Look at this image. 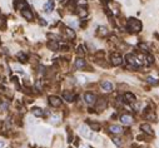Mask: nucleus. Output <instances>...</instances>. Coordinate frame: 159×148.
<instances>
[{"instance_id": "nucleus-1", "label": "nucleus", "mask_w": 159, "mask_h": 148, "mask_svg": "<svg viewBox=\"0 0 159 148\" xmlns=\"http://www.w3.org/2000/svg\"><path fill=\"white\" fill-rule=\"evenodd\" d=\"M126 29L129 33H139L142 30V23L140 20H138L135 18H129L126 22Z\"/></svg>"}, {"instance_id": "nucleus-2", "label": "nucleus", "mask_w": 159, "mask_h": 148, "mask_svg": "<svg viewBox=\"0 0 159 148\" xmlns=\"http://www.w3.org/2000/svg\"><path fill=\"white\" fill-rule=\"evenodd\" d=\"M125 59H126V62H128L132 67H134V68L140 67V62L138 60V58L134 54H128V55L125 57Z\"/></svg>"}, {"instance_id": "nucleus-3", "label": "nucleus", "mask_w": 159, "mask_h": 148, "mask_svg": "<svg viewBox=\"0 0 159 148\" xmlns=\"http://www.w3.org/2000/svg\"><path fill=\"white\" fill-rule=\"evenodd\" d=\"M48 99H49V104L51 105V107L58 108V107H60V105H61V99H60L59 97H56V96H50Z\"/></svg>"}, {"instance_id": "nucleus-4", "label": "nucleus", "mask_w": 159, "mask_h": 148, "mask_svg": "<svg viewBox=\"0 0 159 148\" xmlns=\"http://www.w3.org/2000/svg\"><path fill=\"white\" fill-rule=\"evenodd\" d=\"M110 60H112V64L113 65H120L121 63H123V58H121L120 54H118V53H113L112 58H110Z\"/></svg>"}, {"instance_id": "nucleus-5", "label": "nucleus", "mask_w": 159, "mask_h": 148, "mask_svg": "<svg viewBox=\"0 0 159 148\" xmlns=\"http://www.w3.org/2000/svg\"><path fill=\"white\" fill-rule=\"evenodd\" d=\"M22 12V15L26 19V20H29V22H31V20L34 19V14H33V12L29 9V7L28 8H25V9H23V10H20Z\"/></svg>"}, {"instance_id": "nucleus-6", "label": "nucleus", "mask_w": 159, "mask_h": 148, "mask_svg": "<svg viewBox=\"0 0 159 148\" xmlns=\"http://www.w3.org/2000/svg\"><path fill=\"white\" fill-rule=\"evenodd\" d=\"M84 100H85L87 104L92 105L95 100H97V97H95V94H93V93H85L84 94Z\"/></svg>"}, {"instance_id": "nucleus-7", "label": "nucleus", "mask_w": 159, "mask_h": 148, "mask_svg": "<svg viewBox=\"0 0 159 148\" xmlns=\"http://www.w3.org/2000/svg\"><path fill=\"white\" fill-rule=\"evenodd\" d=\"M100 87H102V89L104 92H107V93H110L113 91V84L108 82V81H103L102 83H100Z\"/></svg>"}, {"instance_id": "nucleus-8", "label": "nucleus", "mask_w": 159, "mask_h": 148, "mask_svg": "<svg viewBox=\"0 0 159 148\" xmlns=\"http://www.w3.org/2000/svg\"><path fill=\"white\" fill-rule=\"evenodd\" d=\"M14 7L18 10H23L25 8H28V3H26V0H15Z\"/></svg>"}, {"instance_id": "nucleus-9", "label": "nucleus", "mask_w": 159, "mask_h": 148, "mask_svg": "<svg viewBox=\"0 0 159 148\" xmlns=\"http://www.w3.org/2000/svg\"><path fill=\"white\" fill-rule=\"evenodd\" d=\"M120 122L123 124H125V126H130L132 123H133V117L129 115V114H123L120 117Z\"/></svg>"}, {"instance_id": "nucleus-10", "label": "nucleus", "mask_w": 159, "mask_h": 148, "mask_svg": "<svg viewBox=\"0 0 159 148\" xmlns=\"http://www.w3.org/2000/svg\"><path fill=\"white\" fill-rule=\"evenodd\" d=\"M79 132H80V134L83 137H85V138H93V134H92V132L89 131L85 126H82L80 128H79Z\"/></svg>"}, {"instance_id": "nucleus-11", "label": "nucleus", "mask_w": 159, "mask_h": 148, "mask_svg": "<svg viewBox=\"0 0 159 148\" xmlns=\"http://www.w3.org/2000/svg\"><path fill=\"white\" fill-rule=\"evenodd\" d=\"M74 65H75L77 69H83V68L87 67V62L82 59V58H77L75 59V63H74Z\"/></svg>"}, {"instance_id": "nucleus-12", "label": "nucleus", "mask_w": 159, "mask_h": 148, "mask_svg": "<svg viewBox=\"0 0 159 148\" xmlns=\"http://www.w3.org/2000/svg\"><path fill=\"white\" fill-rule=\"evenodd\" d=\"M54 10V0H48L44 5V12L45 13H51Z\"/></svg>"}, {"instance_id": "nucleus-13", "label": "nucleus", "mask_w": 159, "mask_h": 148, "mask_svg": "<svg viewBox=\"0 0 159 148\" xmlns=\"http://www.w3.org/2000/svg\"><path fill=\"white\" fill-rule=\"evenodd\" d=\"M109 132L110 133H113V134H120L121 133V127L120 126H116V124H112V126H109Z\"/></svg>"}, {"instance_id": "nucleus-14", "label": "nucleus", "mask_w": 159, "mask_h": 148, "mask_svg": "<svg viewBox=\"0 0 159 148\" xmlns=\"http://www.w3.org/2000/svg\"><path fill=\"white\" fill-rule=\"evenodd\" d=\"M97 35L100 36V38H105L108 35V29L105 26H99L97 29Z\"/></svg>"}, {"instance_id": "nucleus-15", "label": "nucleus", "mask_w": 159, "mask_h": 148, "mask_svg": "<svg viewBox=\"0 0 159 148\" xmlns=\"http://www.w3.org/2000/svg\"><path fill=\"white\" fill-rule=\"evenodd\" d=\"M123 99H124V102H128V103H133L134 100H135V96L133 93H130V92H126L124 96H123Z\"/></svg>"}, {"instance_id": "nucleus-16", "label": "nucleus", "mask_w": 159, "mask_h": 148, "mask_svg": "<svg viewBox=\"0 0 159 148\" xmlns=\"http://www.w3.org/2000/svg\"><path fill=\"white\" fill-rule=\"evenodd\" d=\"M140 129H142L143 132H145V133L153 136V129H152V127L148 124V123H143V124L140 126Z\"/></svg>"}, {"instance_id": "nucleus-17", "label": "nucleus", "mask_w": 159, "mask_h": 148, "mask_svg": "<svg viewBox=\"0 0 159 148\" xmlns=\"http://www.w3.org/2000/svg\"><path fill=\"white\" fill-rule=\"evenodd\" d=\"M63 97H64V99L66 100V102H74V99H75V94L70 93V92H64Z\"/></svg>"}, {"instance_id": "nucleus-18", "label": "nucleus", "mask_w": 159, "mask_h": 148, "mask_svg": "<svg viewBox=\"0 0 159 148\" xmlns=\"http://www.w3.org/2000/svg\"><path fill=\"white\" fill-rule=\"evenodd\" d=\"M48 48L51 49V50H58L60 48V45L56 40H53V41H49V43H48Z\"/></svg>"}, {"instance_id": "nucleus-19", "label": "nucleus", "mask_w": 159, "mask_h": 148, "mask_svg": "<svg viewBox=\"0 0 159 148\" xmlns=\"http://www.w3.org/2000/svg\"><path fill=\"white\" fill-rule=\"evenodd\" d=\"M107 104H108V102L105 99H100V100H98V103H97V109L98 110H103L105 107H107Z\"/></svg>"}, {"instance_id": "nucleus-20", "label": "nucleus", "mask_w": 159, "mask_h": 148, "mask_svg": "<svg viewBox=\"0 0 159 148\" xmlns=\"http://www.w3.org/2000/svg\"><path fill=\"white\" fill-rule=\"evenodd\" d=\"M31 113H33V114L35 115V117H41V115L44 114L43 109H41V108H38V107H35V108L31 109Z\"/></svg>"}, {"instance_id": "nucleus-21", "label": "nucleus", "mask_w": 159, "mask_h": 148, "mask_svg": "<svg viewBox=\"0 0 159 148\" xmlns=\"http://www.w3.org/2000/svg\"><path fill=\"white\" fill-rule=\"evenodd\" d=\"M17 57H18V59H19L20 62H22V63L28 62V57H26V54H25V53H23V52H19Z\"/></svg>"}, {"instance_id": "nucleus-22", "label": "nucleus", "mask_w": 159, "mask_h": 148, "mask_svg": "<svg viewBox=\"0 0 159 148\" xmlns=\"http://www.w3.org/2000/svg\"><path fill=\"white\" fill-rule=\"evenodd\" d=\"M138 48H139L142 52H149V45H148L147 43H139L138 44Z\"/></svg>"}, {"instance_id": "nucleus-23", "label": "nucleus", "mask_w": 159, "mask_h": 148, "mask_svg": "<svg viewBox=\"0 0 159 148\" xmlns=\"http://www.w3.org/2000/svg\"><path fill=\"white\" fill-rule=\"evenodd\" d=\"M147 83H149V84H152V86H158V84H159V82H158V79H155V78H153V77H148V78H147Z\"/></svg>"}, {"instance_id": "nucleus-24", "label": "nucleus", "mask_w": 159, "mask_h": 148, "mask_svg": "<svg viewBox=\"0 0 159 148\" xmlns=\"http://www.w3.org/2000/svg\"><path fill=\"white\" fill-rule=\"evenodd\" d=\"M65 34H66L70 39L75 38V33H74V30H73V29H70V28H65Z\"/></svg>"}, {"instance_id": "nucleus-25", "label": "nucleus", "mask_w": 159, "mask_h": 148, "mask_svg": "<svg viewBox=\"0 0 159 148\" xmlns=\"http://www.w3.org/2000/svg\"><path fill=\"white\" fill-rule=\"evenodd\" d=\"M9 108V103L7 100H0V109L1 110H7Z\"/></svg>"}, {"instance_id": "nucleus-26", "label": "nucleus", "mask_w": 159, "mask_h": 148, "mask_svg": "<svg viewBox=\"0 0 159 148\" xmlns=\"http://www.w3.org/2000/svg\"><path fill=\"white\" fill-rule=\"evenodd\" d=\"M147 119L148 120H155L157 119V115L154 114V112H152V110H150L149 113H147Z\"/></svg>"}, {"instance_id": "nucleus-27", "label": "nucleus", "mask_w": 159, "mask_h": 148, "mask_svg": "<svg viewBox=\"0 0 159 148\" xmlns=\"http://www.w3.org/2000/svg\"><path fill=\"white\" fill-rule=\"evenodd\" d=\"M89 126H90V128L93 129V131H100V124H98V123H93V122H89Z\"/></svg>"}, {"instance_id": "nucleus-28", "label": "nucleus", "mask_w": 159, "mask_h": 148, "mask_svg": "<svg viewBox=\"0 0 159 148\" xmlns=\"http://www.w3.org/2000/svg\"><path fill=\"white\" fill-rule=\"evenodd\" d=\"M50 122L53 123V124H56V123H59V117H51V119H50Z\"/></svg>"}, {"instance_id": "nucleus-29", "label": "nucleus", "mask_w": 159, "mask_h": 148, "mask_svg": "<svg viewBox=\"0 0 159 148\" xmlns=\"http://www.w3.org/2000/svg\"><path fill=\"white\" fill-rule=\"evenodd\" d=\"M147 60H148V64H153L154 63V58L152 55H147Z\"/></svg>"}, {"instance_id": "nucleus-30", "label": "nucleus", "mask_w": 159, "mask_h": 148, "mask_svg": "<svg viewBox=\"0 0 159 148\" xmlns=\"http://www.w3.org/2000/svg\"><path fill=\"white\" fill-rule=\"evenodd\" d=\"M78 54H79V55H83V54H84V50H83V46H82V45L78 46Z\"/></svg>"}, {"instance_id": "nucleus-31", "label": "nucleus", "mask_w": 159, "mask_h": 148, "mask_svg": "<svg viewBox=\"0 0 159 148\" xmlns=\"http://www.w3.org/2000/svg\"><path fill=\"white\" fill-rule=\"evenodd\" d=\"M113 141H114V143H115L116 146H119V147L121 146V142H120V139H119V138H114Z\"/></svg>"}, {"instance_id": "nucleus-32", "label": "nucleus", "mask_w": 159, "mask_h": 148, "mask_svg": "<svg viewBox=\"0 0 159 148\" xmlns=\"http://www.w3.org/2000/svg\"><path fill=\"white\" fill-rule=\"evenodd\" d=\"M4 147H5V142L0 139V148H4Z\"/></svg>"}, {"instance_id": "nucleus-33", "label": "nucleus", "mask_w": 159, "mask_h": 148, "mask_svg": "<svg viewBox=\"0 0 159 148\" xmlns=\"http://www.w3.org/2000/svg\"><path fill=\"white\" fill-rule=\"evenodd\" d=\"M40 24L41 25H46V22H44V19H40Z\"/></svg>"}, {"instance_id": "nucleus-34", "label": "nucleus", "mask_w": 159, "mask_h": 148, "mask_svg": "<svg viewBox=\"0 0 159 148\" xmlns=\"http://www.w3.org/2000/svg\"><path fill=\"white\" fill-rule=\"evenodd\" d=\"M0 100H1V96H0Z\"/></svg>"}]
</instances>
